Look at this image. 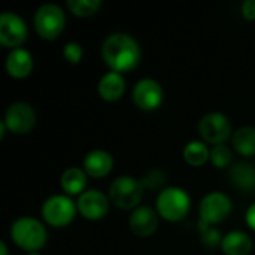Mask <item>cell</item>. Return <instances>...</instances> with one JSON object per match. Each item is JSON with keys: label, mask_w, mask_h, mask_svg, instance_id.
Wrapping results in <instances>:
<instances>
[{"label": "cell", "mask_w": 255, "mask_h": 255, "mask_svg": "<svg viewBox=\"0 0 255 255\" xmlns=\"http://www.w3.org/2000/svg\"><path fill=\"white\" fill-rule=\"evenodd\" d=\"M102 57L112 72L123 75L137 67L142 51L133 36L117 31L105 39L102 45Z\"/></svg>", "instance_id": "obj_1"}, {"label": "cell", "mask_w": 255, "mask_h": 255, "mask_svg": "<svg viewBox=\"0 0 255 255\" xmlns=\"http://www.w3.org/2000/svg\"><path fill=\"white\" fill-rule=\"evenodd\" d=\"M9 235L12 242L27 253H37L48 241L45 226L33 217H21L15 220L10 226Z\"/></svg>", "instance_id": "obj_2"}, {"label": "cell", "mask_w": 255, "mask_h": 255, "mask_svg": "<svg viewBox=\"0 0 255 255\" xmlns=\"http://www.w3.org/2000/svg\"><path fill=\"white\" fill-rule=\"evenodd\" d=\"M157 214L170 223L181 221L185 218L191 208V199L184 188L179 187H167L161 190L157 196Z\"/></svg>", "instance_id": "obj_3"}, {"label": "cell", "mask_w": 255, "mask_h": 255, "mask_svg": "<svg viewBox=\"0 0 255 255\" xmlns=\"http://www.w3.org/2000/svg\"><path fill=\"white\" fill-rule=\"evenodd\" d=\"M143 184L133 176H118L111 182L109 187V200L117 208L128 211L139 208V203L143 197Z\"/></svg>", "instance_id": "obj_4"}, {"label": "cell", "mask_w": 255, "mask_h": 255, "mask_svg": "<svg viewBox=\"0 0 255 255\" xmlns=\"http://www.w3.org/2000/svg\"><path fill=\"white\" fill-rule=\"evenodd\" d=\"M43 221L55 229L67 227L76 217L78 206L67 194H55L48 197L42 205Z\"/></svg>", "instance_id": "obj_5"}, {"label": "cell", "mask_w": 255, "mask_h": 255, "mask_svg": "<svg viewBox=\"0 0 255 255\" xmlns=\"http://www.w3.org/2000/svg\"><path fill=\"white\" fill-rule=\"evenodd\" d=\"M36 33L45 40H55L66 27V15L58 4L46 3L37 7L33 16Z\"/></svg>", "instance_id": "obj_6"}, {"label": "cell", "mask_w": 255, "mask_h": 255, "mask_svg": "<svg viewBox=\"0 0 255 255\" xmlns=\"http://www.w3.org/2000/svg\"><path fill=\"white\" fill-rule=\"evenodd\" d=\"M233 209L232 199L221 193V191H211L208 193L199 205V217H200V227L206 229L211 224L223 223Z\"/></svg>", "instance_id": "obj_7"}, {"label": "cell", "mask_w": 255, "mask_h": 255, "mask_svg": "<svg viewBox=\"0 0 255 255\" xmlns=\"http://www.w3.org/2000/svg\"><path fill=\"white\" fill-rule=\"evenodd\" d=\"M199 134L205 142L212 143L214 146L224 145L232 134L230 120L220 112L206 114L199 123Z\"/></svg>", "instance_id": "obj_8"}, {"label": "cell", "mask_w": 255, "mask_h": 255, "mask_svg": "<svg viewBox=\"0 0 255 255\" xmlns=\"http://www.w3.org/2000/svg\"><path fill=\"white\" fill-rule=\"evenodd\" d=\"M3 123L12 133L27 134L36 126V112L31 105L25 102H15L6 109Z\"/></svg>", "instance_id": "obj_9"}, {"label": "cell", "mask_w": 255, "mask_h": 255, "mask_svg": "<svg viewBox=\"0 0 255 255\" xmlns=\"http://www.w3.org/2000/svg\"><path fill=\"white\" fill-rule=\"evenodd\" d=\"M27 39V24L15 12L0 15V43L4 48H21Z\"/></svg>", "instance_id": "obj_10"}, {"label": "cell", "mask_w": 255, "mask_h": 255, "mask_svg": "<svg viewBox=\"0 0 255 255\" xmlns=\"http://www.w3.org/2000/svg\"><path fill=\"white\" fill-rule=\"evenodd\" d=\"M164 99V91L161 85L152 78H142L136 82L133 88L134 105L145 112L155 111L161 106Z\"/></svg>", "instance_id": "obj_11"}, {"label": "cell", "mask_w": 255, "mask_h": 255, "mask_svg": "<svg viewBox=\"0 0 255 255\" xmlns=\"http://www.w3.org/2000/svg\"><path fill=\"white\" fill-rule=\"evenodd\" d=\"M109 196H106L100 190H87L78 197L76 202L78 212L90 221H97L106 217V214L109 212Z\"/></svg>", "instance_id": "obj_12"}, {"label": "cell", "mask_w": 255, "mask_h": 255, "mask_svg": "<svg viewBox=\"0 0 255 255\" xmlns=\"http://www.w3.org/2000/svg\"><path fill=\"white\" fill-rule=\"evenodd\" d=\"M128 227L136 236L149 238L158 227V214L149 206H139L131 212Z\"/></svg>", "instance_id": "obj_13"}, {"label": "cell", "mask_w": 255, "mask_h": 255, "mask_svg": "<svg viewBox=\"0 0 255 255\" xmlns=\"http://www.w3.org/2000/svg\"><path fill=\"white\" fill-rule=\"evenodd\" d=\"M82 167H84V172L87 173V176L102 179L111 173V170L114 167V158L108 151L93 149L84 157Z\"/></svg>", "instance_id": "obj_14"}, {"label": "cell", "mask_w": 255, "mask_h": 255, "mask_svg": "<svg viewBox=\"0 0 255 255\" xmlns=\"http://www.w3.org/2000/svg\"><path fill=\"white\" fill-rule=\"evenodd\" d=\"M33 64L34 63H33L31 54L24 48L10 49L7 57H6V61H4L7 75L15 78V79L27 78L33 70Z\"/></svg>", "instance_id": "obj_15"}, {"label": "cell", "mask_w": 255, "mask_h": 255, "mask_svg": "<svg viewBox=\"0 0 255 255\" xmlns=\"http://www.w3.org/2000/svg\"><path fill=\"white\" fill-rule=\"evenodd\" d=\"M97 91L99 96L105 102H117L123 97L126 91V81L124 76L118 72H108L105 73L99 84H97Z\"/></svg>", "instance_id": "obj_16"}, {"label": "cell", "mask_w": 255, "mask_h": 255, "mask_svg": "<svg viewBox=\"0 0 255 255\" xmlns=\"http://www.w3.org/2000/svg\"><path fill=\"white\" fill-rule=\"evenodd\" d=\"M253 247V239L241 230H233L221 239V251L224 255H250Z\"/></svg>", "instance_id": "obj_17"}, {"label": "cell", "mask_w": 255, "mask_h": 255, "mask_svg": "<svg viewBox=\"0 0 255 255\" xmlns=\"http://www.w3.org/2000/svg\"><path fill=\"white\" fill-rule=\"evenodd\" d=\"M60 185L67 196H81L87 187V173L81 167H69L60 178Z\"/></svg>", "instance_id": "obj_18"}, {"label": "cell", "mask_w": 255, "mask_h": 255, "mask_svg": "<svg viewBox=\"0 0 255 255\" xmlns=\"http://www.w3.org/2000/svg\"><path fill=\"white\" fill-rule=\"evenodd\" d=\"M233 148L244 157L255 155V127L245 126L235 131Z\"/></svg>", "instance_id": "obj_19"}, {"label": "cell", "mask_w": 255, "mask_h": 255, "mask_svg": "<svg viewBox=\"0 0 255 255\" xmlns=\"http://www.w3.org/2000/svg\"><path fill=\"white\" fill-rule=\"evenodd\" d=\"M184 160L193 166V167H200L203 166L209 157H211V151L208 148L206 143H203L202 140H191L185 145L184 148Z\"/></svg>", "instance_id": "obj_20"}, {"label": "cell", "mask_w": 255, "mask_h": 255, "mask_svg": "<svg viewBox=\"0 0 255 255\" xmlns=\"http://www.w3.org/2000/svg\"><path fill=\"white\" fill-rule=\"evenodd\" d=\"M230 179L238 188L253 190V188H255V169L250 164L239 163V164L232 167Z\"/></svg>", "instance_id": "obj_21"}, {"label": "cell", "mask_w": 255, "mask_h": 255, "mask_svg": "<svg viewBox=\"0 0 255 255\" xmlns=\"http://www.w3.org/2000/svg\"><path fill=\"white\" fill-rule=\"evenodd\" d=\"M100 0H67V9L79 18H88L99 12Z\"/></svg>", "instance_id": "obj_22"}, {"label": "cell", "mask_w": 255, "mask_h": 255, "mask_svg": "<svg viewBox=\"0 0 255 255\" xmlns=\"http://www.w3.org/2000/svg\"><path fill=\"white\" fill-rule=\"evenodd\" d=\"M232 158H233L232 151H230V148L226 146V145H217V146H214V148L211 149L209 161H211L215 167H218V169H226V167H229L230 163H232Z\"/></svg>", "instance_id": "obj_23"}, {"label": "cell", "mask_w": 255, "mask_h": 255, "mask_svg": "<svg viewBox=\"0 0 255 255\" xmlns=\"http://www.w3.org/2000/svg\"><path fill=\"white\" fill-rule=\"evenodd\" d=\"M63 55H64V58H66L67 63L78 64L82 60L84 49H82L81 43H78V42H69L63 48Z\"/></svg>", "instance_id": "obj_24"}, {"label": "cell", "mask_w": 255, "mask_h": 255, "mask_svg": "<svg viewBox=\"0 0 255 255\" xmlns=\"http://www.w3.org/2000/svg\"><path fill=\"white\" fill-rule=\"evenodd\" d=\"M242 15L248 21L255 19V0H247L242 3Z\"/></svg>", "instance_id": "obj_25"}, {"label": "cell", "mask_w": 255, "mask_h": 255, "mask_svg": "<svg viewBox=\"0 0 255 255\" xmlns=\"http://www.w3.org/2000/svg\"><path fill=\"white\" fill-rule=\"evenodd\" d=\"M206 233H205V242H208V244H211V245H217L218 244V239H223V238H220V235H218V232H215V230H211L209 227H206V229H203Z\"/></svg>", "instance_id": "obj_26"}, {"label": "cell", "mask_w": 255, "mask_h": 255, "mask_svg": "<svg viewBox=\"0 0 255 255\" xmlns=\"http://www.w3.org/2000/svg\"><path fill=\"white\" fill-rule=\"evenodd\" d=\"M245 221H247V226L255 232V203H253L248 208V211L245 214Z\"/></svg>", "instance_id": "obj_27"}, {"label": "cell", "mask_w": 255, "mask_h": 255, "mask_svg": "<svg viewBox=\"0 0 255 255\" xmlns=\"http://www.w3.org/2000/svg\"><path fill=\"white\" fill-rule=\"evenodd\" d=\"M0 255H9V250L3 241H0Z\"/></svg>", "instance_id": "obj_28"}, {"label": "cell", "mask_w": 255, "mask_h": 255, "mask_svg": "<svg viewBox=\"0 0 255 255\" xmlns=\"http://www.w3.org/2000/svg\"><path fill=\"white\" fill-rule=\"evenodd\" d=\"M27 255H40V254H37V253H27Z\"/></svg>", "instance_id": "obj_29"}]
</instances>
